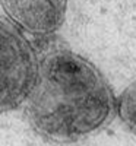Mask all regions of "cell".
<instances>
[{
  "label": "cell",
  "instance_id": "6da1fadb",
  "mask_svg": "<svg viewBox=\"0 0 136 146\" xmlns=\"http://www.w3.org/2000/svg\"><path fill=\"white\" fill-rule=\"evenodd\" d=\"M116 113L113 89L89 60L65 45H53L38 57L27 117L40 136L72 143L104 127Z\"/></svg>",
  "mask_w": 136,
  "mask_h": 146
},
{
  "label": "cell",
  "instance_id": "7a4b0ae2",
  "mask_svg": "<svg viewBox=\"0 0 136 146\" xmlns=\"http://www.w3.org/2000/svg\"><path fill=\"white\" fill-rule=\"evenodd\" d=\"M38 73V56L18 27L0 16V114L28 101Z\"/></svg>",
  "mask_w": 136,
  "mask_h": 146
},
{
  "label": "cell",
  "instance_id": "3957f363",
  "mask_svg": "<svg viewBox=\"0 0 136 146\" xmlns=\"http://www.w3.org/2000/svg\"><path fill=\"white\" fill-rule=\"evenodd\" d=\"M16 27L37 38H47L63 25L67 0H0Z\"/></svg>",
  "mask_w": 136,
  "mask_h": 146
},
{
  "label": "cell",
  "instance_id": "277c9868",
  "mask_svg": "<svg viewBox=\"0 0 136 146\" xmlns=\"http://www.w3.org/2000/svg\"><path fill=\"white\" fill-rule=\"evenodd\" d=\"M117 113L136 135V82H133L117 100Z\"/></svg>",
  "mask_w": 136,
  "mask_h": 146
}]
</instances>
